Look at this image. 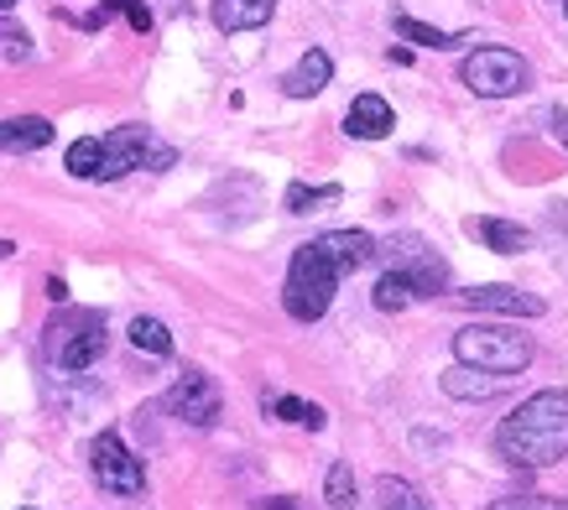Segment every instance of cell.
<instances>
[{
	"label": "cell",
	"mask_w": 568,
	"mask_h": 510,
	"mask_svg": "<svg viewBox=\"0 0 568 510\" xmlns=\"http://www.w3.org/2000/svg\"><path fill=\"white\" fill-rule=\"evenodd\" d=\"M496 453L517 469H548L568 459V391H537L511 417H500Z\"/></svg>",
	"instance_id": "cell-1"
},
{
	"label": "cell",
	"mask_w": 568,
	"mask_h": 510,
	"mask_svg": "<svg viewBox=\"0 0 568 510\" xmlns=\"http://www.w3.org/2000/svg\"><path fill=\"white\" fill-rule=\"evenodd\" d=\"M63 167L73 172V177H100V136H79L69 146V156H63Z\"/></svg>",
	"instance_id": "cell-23"
},
{
	"label": "cell",
	"mask_w": 568,
	"mask_h": 510,
	"mask_svg": "<svg viewBox=\"0 0 568 510\" xmlns=\"http://www.w3.org/2000/svg\"><path fill=\"white\" fill-rule=\"evenodd\" d=\"M490 510H568V500H552V494H506Z\"/></svg>",
	"instance_id": "cell-27"
},
{
	"label": "cell",
	"mask_w": 568,
	"mask_h": 510,
	"mask_svg": "<svg viewBox=\"0 0 568 510\" xmlns=\"http://www.w3.org/2000/svg\"><path fill=\"white\" fill-rule=\"evenodd\" d=\"M276 11V0H214V27L220 32H256Z\"/></svg>",
	"instance_id": "cell-17"
},
{
	"label": "cell",
	"mask_w": 568,
	"mask_h": 510,
	"mask_svg": "<svg viewBox=\"0 0 568 510\" xmlns=\"http://www.w3.org/2000/svg\"><path fill=\"white\" fill-rule=\"evenodd\" d=\"M506 386H511V375L475 370V365H454V370H444V391L454 396V401H490V396H500Z\"/></svg>",
	"instance_id": "cell-12"
},
{
	"label": "cell",
	"mask_w": 568,
	"mask_h": 510,
	"mask_svg": "<svg viewBox=\"0 0 568 510\" xmlns=\"http://www.w3.org/2000/svg\"><path fill=\"white\" fill-rule=\"evenodd\" d=\"M564 11H568V0H564Z\"/></svg>",
	"instance_id": "cell-33"
},
{
	"label": "cell",
	"mask_w": 568,
	"mask_h": 510,
	"mask_svg": "<svg viewBox=\"0 0 568 510\" xmlns=\"http://www.w3.org/2000/svg\"><path fill=\"white\" fill-rule=\"evenodd\" d=\"M272 411L282 417V422H303L308 432H324V407H313V401H297V396H276L272 401Z\"/></svg>",
	"instance_id": "cell-22"
},
{
	"label": "cell",
	"mask_w": 568,
	"mask_h": 510,
	"mask_svg": "<svg viewBox=\"0 0 568 510\" xmlns=\"http://www.w3.org/2000/svg\"><path fill=\"white\" fill-rule=\"evenodd\" d=\"M48 297H52V303H69V287H63V282L52 276V282H48Z\"/></svg>",
	"instance_id": "cell-30"
},
{
	"label": "cell",
	"mask_w": 568,
	"mask_h": 510,
	"mask_svg": "<svg viewBox=\"0 0 568 510\" xmlns=\"http://www.w3.org/2000/svg\"><path fill=\"white\" fill-rule=\"evenodd\" d=\"M381 506L386 510H413V506H423V500H417V490L407 484V479H381Z\"/></svg>",
	"instance_id": "cell-26"
},
{
	"label": "cell",
	"mask_w": 568,
	"mask_h": 510,
	"mask_svg": "<svg viewBox=\"0 0 568 510\" xmlns=\"http://www.w3.org/2000/svg\"><path fill=\"white\" fill-rule=\"evenodd\" d=\"M339 198V187L324 183V187H308V183H293L287 187V214H313L318 204H334Z\"/></svg>",
	"instance_id": "cell-24"
},
{
	"label": "cell",
	"mask_w": 568,
	"mask_h": 510,
	"mask_svg": "<svg viewBox=\"0 0 568 510\" xmlns=\"http://www.w3.org/2000/svg\"><path fill=\"white\" fill-rule=\"evenodd\" d=\"M459 79L469 84V94H480V100H511L521 89L532 84V69H527V58L511 48H475L459 63Z\"/></svg>",
	"instance_id": "cell-4"
},
{
	"label": "cell",
	"mask_w": 568,
	"mask_h": 510,
	"mask_svg": "<svg viewBox=\"0 0 568 510\" xmlns=\"http://www.w3.org/2000/svg\"><path fill=\"white\" fill-rule=\"evenodd\" d=\"M324 500H328L334 510H349V506H355V469H349L345 459L328 463V475H324Z\"/></svg>",
	"instance_id": "cell-20"
},
{
	"label": "cell",
	"mask_w": 568,
	"mask_h": 510,
	"mask_svg": "<svg viewBox=\"0 0 568 510\" xmlns=\"http://www.w3.org/2000/svg\"><path fill=\"white\" fill-rule=\"evenodd\" d=\"M256 510H297V500H287V494H276V500H261Z\"/></svg>",
	"instance_id": "cell-29"
},
{
	"label": "cell",
	"mask_w": 568,
	"mask_h": 510,
	"mask_svg": "<svg viewBox=\"0 0 568 510\" xmlns=\"http://www.w3.org/2000/svg\"><path fill=\"white\" fill-rule=\"evenodd\" d=\"M27 510H32V506H27Z\"/></svg>",
	"instance_id": "cell-35"
},
{
	"label": "cell",
	"mask_w": 568,
	"mask_h": 510,
	"mask_svg": "<svg viewBox=\"0 0 568 510\" xmlns=\"http://www.w3.org/2000/svg\"><path fill=\"white\" fill-rule=\"evenodd\" d=\"M552 131H558V141L568 146V110H552Z\"/></svg>",
	"instance_id": "cell-28"
},
{
	"label": "cell",
	"mask_w": 568,
	"mask_h": 510,
	"mask_svg": "<svg viewBox=\"0 0 568 510\" xmlns=\"http://www.w3.org/2000/svg\"><path fill=\"white\" fill-rule=\"evenodd\" d=\"M173 162H178V152H173V146H162V141H156L146 125H115V131L100 141V183H110V177H125L131 167L168 172Z\"/></svg>",
	"instance_id": "cell-5"
},
{
	"label": "cell",
	"mask_w": 568,
	"mask_h": 510,
	"mask_svg": "<svg viewBox=\"0 0 568 510\" xmlns=\"http://www.w3.org/2000/svg\"><path fill=\"white\" fill-rule=\"evenodd\" d=\"M11 37H17V32H0V42H11Z\"/></svg>",
	"instance_id": "cell-32"
},
{
	"label": "cell",
	"mask_w": 568,
	"mask_h": 510,
	"mask_svg": "<svg viewBox=\"0 0 568 510\" xmlns=\"http://www.w3.org/2000/svg\"><path fill=\"white\" fill-rule=\"evenodd\" d=\"M339 266L328 261V251L318 239L308 245H297L293 266H287V287H282V307L293 313L297 324H313V318H324L328 303H334V287H339Z\"/></svg>",
	"instance_id": "cell-2"
},
{
	"label": "cell",
	"mask_w": 568,
	"mask_h": 510,
	"mask_svg": "<svg viewBox=\"0 0 568 510\" xmlns=\"http://www.w3.org/2000/svg\"><path fill=\"white\" fill-rule=\"evenodd\" d=\"M465 235L480 239L485 251H496V255H521L527 245H532V235L511 220H465Z\"/></svg>",
	"instance_id": "cell-16"
},
{
	"label": "cell",
	"mask_w": 568,
	"mask_h": 510,
	"mask_svg": "<svg viewBox=\"0 0 568 510\" xmlns=\"http://www.w3.org/2000/svg\"><path fill=\"white\" fill-rule=\"evenodd\" d=\"M100 11H104V17H115V11H121L136 32H152V11H146V0H104Z\"/></svg>",
	"instance_id": "cell-25"
},
{
	"label": "cell",
	"mask_w": 568,
	"mask_h": 510,
	"mask_svg": "<svg viewBox=\"0 0 568 510\" xmlns=\"http://www.w3.org/2000/svg\"><path fill=\"white\" fill-rule=\"evenodd\" d=\"M220 386H214V375L204 370H183L173 380V391H168V411L183 417L189 427H214L220 422Z\"/></svg>",
	"instance_id": "cell-9"
},
{
	"label": "cell",
	"mask_w": 568,
	"mask_h": 510,
	"mask_svg": "<svg viewBox=\"0 0 568 510\" xmlns=\"http://www.w3.org/2000/svg\"><path fill=\"white\" fill-rule=\"evenodd\" d=\"M376 255H386V266L413 282L417 297H438L448 287V261L423 235H392L386 245H376Z\"/></svg>",
	"instance_id": "cell-7"
},
{
	"label": "cell",
	"mask_w": 568,
	"mask_h": 510,
	"mask_svg": "<svg viewBox=\"0 0 568 510\" xmlns=\"http://www.w3.org/2000/svg\"><path fill=\"white\" fill-rule=\"evenodd\" d=\"M454 303L475 307V313H500V318H542V313H548L542 297H532V292H521V287H506V282H485V287L454 292Z\"/></svg>",
	"instance_id": "cell-10"
},
{
	"label": "cell",
	"mask_w": 568,
	"mask_h": 510,
	"mask_svg": "<svg viewBox=\"0 0 568 510\" xmlns=\"http://www.w3.org/2000/svg\"><path fill=\"white\" fill-rule=\"evenodd\" d=\"M131 344L146 349V355H173V334H168V324H156V318H131Z\"/></svg>",
	"instance_id": "cell-21"
},
{
	"label": "cell",
	"mask_w": 568,
	"mask_h": 510,
	"mask_svg": "<svg viewBox=\"0 0 568 510\" xmlns=\"http://www.w3.org/2000/svg\"><path fill=\"white\" fill-rule=\"evenodd\" d=\"M328 79H334V58H328L324 48H308L293 69H287L282 94H287V100H313V94H324L328 89Z\"/></svg>",
	"instance_id": "cell-11"
},
{
	"label": "cell",
	"mask_w": 568,
	"mask_h": 510,
	"mask_svg": "<svg viewBox=\"0 0 568 510\" xmlns=\"http://www.w3.org/2000/svg\"><path fill=\"white\" fill-rule=\"evenodd\" d=\"M392 27L402 42H417V48H433V52H448V48H459V42H469L465 32H444V27H428V21H417V17H392Z\"/></svg>",
	"instance_id": "cell-18"
},
{
	"label": "cell",
	"mask_w": 568,
	"mask_h": 510,
	"mask_svg": "<svg viewBox=\"0 0 568 510\" xmlns=\"http://www.w3.org/2000/svg\"><path fill=\"white\" fill-rule=\"evenodd\" d=\"M42 146H52V120L48 115H11L0 120V152H42Z\"/></svg>",
	"instance_id": "cell-15"
},
{
	"label": "cell",
	"mask_w": 568,
	"mask_h": 510,
	"mask_svg": "<svg viewBox=\"0 0 568 510\" xmlns=\"http://www.w3.org/2000/svg\"><path fill=\"white\" fill-rule=\"evenodd\" d=\"M318 245H324L328 261H334L345 276L376 261V239L365 235V230H328V235H318Z\"/></svg>",
	"instance_id": "cell-14"
},
{
	"label": "cell",
	"mask_w": 568,
	"mask_h": 510,
	"mask_svg": "<svg viewBox=\"0 0 568 510\" xmlns=\"http://www.w3.org/2000/svg\"><path fill=\"white\" fill-rule=\"evenodd\" d=\"M89 469H94V479H100L110 494H141L146 490V469H141V459L115 438V432H100V438L89 442Z\"/></svg>",
	"instance_id": "cell-8"
},
{
	"label": "cell",
	"mask_w": 568,
	"mask_h": 510,
	"mask_svg": "<svg viewBox=\"0 0 568 510\" xmlns=\"http://www.w3.org/2000/svg\"><path fill=\"white\" fill-rule=\"evenodd\" d=\"M413 510H423V506H413Z\"/></svg>",
	"instance_id": "cell-34"
},
{
	"label": "cell",
	"mask_w": 568,
	"mask_h": 510,
	"mask_svg": "<svg viewBox=\"0 0 568 510\" xmlns=\"http://www.w3.org/2000/svg\"><path fill=\"white\" fill-rule=\"evenodd\" d=\"M11 6H17V0H0V11H11Z\"/></svg>",
	"instance_id": "cell-31"
},
{
	"label": "cell",
	"mask_w": 568,
	"mask_h": 510,
	"mask_svg": "<svg viewBox=\"0 0 568 510\" xmlns=\"http://www.w3.org/2000/svg\"><path fill=\"white\" fill-rule=\"evenodd\" d=\"M392 104L381 100V94H355V104H349V115H345V131L355 141H381V136H392Z\"/></svg>",
	"instance_id": "cell-13"
},
{
	"label": "cell",
	"mask_w": 568,
	"mask_h": 510,
	"mask_svg": "<svg viewBox=\"0 0 568 510\" xmlns=\"http://www.w3.org/2000/svg\"><path fill=\"white\" fill-rule=\"evenodd\" d=\"M48 355H52V365L58 370H69V375H79V370H89L94 359L104 355V318L100 313H63V318H52L48 324Z\"/></svg>",
	"instance_id": "cell-6"
},
{
	"label": "cell",
	"mask_w": 568,
	"mask_h": 510,
	"mask_svg": "<svg viewBox=\"0 0 568 510\" xmlns=\"http://www.w3.org/2000/svg\"><path fill=\"white\" fill-rule=\"evenodd\" d=\"M371 303H376L381 313H407V307L417 303V287L402 272H392V266H386V272H381V282H376V292H371Z\"/></svg>",
	"instance_id": "cell-19"
},
{
	"label": "cell",
	"mask_w": 568,
	"mask_h": 510,
	"mask_svg": "<svg viewBox=\"0 0 568 510\" xmlns=\"http://www.w3.org/2000/svg\"><path fill=\"white\" fill-rule=\"evenodd\" d=\"M532 339L521 328H500V324H469L454 334V359L475 365V370H496V375H521L532 365Z\"/></svg>",
	"instance_id": "cell-3"
}]
</instances>
